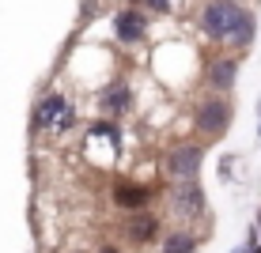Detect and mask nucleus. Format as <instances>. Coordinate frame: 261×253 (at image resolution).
<instances>
[{
	"instance_id": "1",
	"label": "nucleus",
	"mask_w": 261,
	"mask_h": 253,
	"mask_svg": "<svg viewBox=\"0 0 261 253\" xmlns=\"http://www.w3.org/2000/svg\"><path fill=\"white\" fill-rule=\"evenodd\" d=\"M201 31L220 46H231L235 53L254 46L257 19L250 8H242L239 0H204L201 4Z\"/></svg>"
},
{
	"instance_id": "2",
	"label": "nucleus",
	"mask_w": 261,
	"mask_h": 253,
	"mask_svg": "<svg viewBox=\"0 0 261 253\" xmlns=\"http://www.w3.org/2000/svg\"><path fill=\"white\" fill-rule=\"evenodd\" d=\"M231 121H235V106H231L227 95H201L193 102V132L201 144L208 140H223L231 132Z\"/></svg>"
},
{
	"instance_id": "3",
	"label": "nucleus",
	"mask_w": 261,
	"mask_h": 253,
	"mask_svg": "<svg viewBox=\"0 0 261 253\" xmlns=\"http://www.w3.org/2000/svg\"><path fill=\"white\" fill-rule=\"evenodd\" d=\"M159 196H163L167 212L182 227H193V223H201L208 215V193H204L201 178H193V182H170L167 189H159Z\"/></svg>"
},
{
	"instance_id": "4",
	"label": "nucleus",
	"mask_w": 261,
	"mask_h": 253,
	"mask_svg": "<svg viewBox=\"0 0 261 253\" xmlns=\"http://www.w3.org/2000/svg\"><path fill=\"white\" fill-rule=\"evenodd\" d=\"M76 121H80L76 102H72L68 95H61V91L38 98V106H34V114H31V129L38 132V136H65V132L76 129Z\"/></svg>"
},
{
	"instance_id": "5",
	"label": "nucleus",
	"mask_w": 261,
	"mask_h": 253,
	"mask_svg": "<svg viewBox=\"0 0 261 253\" xmlns=\"http://www.w3.org/2000/svg\"><path fill=\"white\" fill-rule=\"evenodd\" d=\"M201 166H204V144L201 140H178L163 155V174L170 182H193V178H201Z\"/></svg>"
},
{
	"instance_id": "6",
	"label": "nucleus",
	"mask_w": 261,
	"mask_h": 253,
	"mask_svg": "<svg viewBox=\"0 0 261 253\" xmlns=\"http://www.w3.org/2000/svg\"><path fill=\"white\" fill-rule=\"evenodd\" d=\"M159 196L155 182H140V178H114L110 182V204L118 212H140L151 208V201Z\"/></svg>"
},
{
	"instance_id": "7",
	"label": "nucleus",
	"mask_w": 261,
	"mask_h": 253,
	"mask_svg": "<svg viewBox=\"0 0 261 253\" xmlns=\"http://www.w3.org/2000/svg\"><path fill=\"white\" fill-rule=\"evenodd\" d=\"M159 234H163V219H159V212H151V208L125 212V219H121V238H125V246H133V249L155 246Z\"/></svg>"
},
{
	"instance_id": "8",
	"label": "nucleus",
	"mask_w": 261,
	"mask_h": 253,
	"mask_svg": "<svg viewBox=\"0 0 261 253\" xmlns=\"http://www.w3.org/2000/svg\"><path fill=\"white\" fill-rule=\"evenodd\" d=\"M98 114L106 117V121H118V117L133 114V102H137V95H133V87L125 83V79H114V83H106L102 91H98Z\"/></svg>"
},
{
	"instance_id": "9",
	"label": "nucleus",
	"mask_w": 261,
	"mask_h": 253,
	"mask_svg": "<svg viewBox=\"0 0 261 253\" xmlns=\"http://www.w3.org/2000/svg\"><path fill=\"white\" fill-rule=\"evenodd\" d=\"M114 34H118L121 46H137V42L148 38V15H144L137 4L118 8V12H114Z\"/></svg>"
},
{
	"instance_id": "10",
	"label": "nucleus",
	"mask_w": 261,
	"mask_h": 253,
	"mask_svg": "<svg viewBox=\"0 0 261 253\" xmlns=\"http://www.w3.org/2000/svg\"><path fill=\"white\" fill-rule=\"evenodd\" d=\"M235 79H239V61L235 57H216L204 68V83H208L212 95H231Z\"/></svg>"
},
{
	"instance_id": "11",
	"label": "nucleus",
	"mask_w": 261,
	"mask_h": 253,
	"mask_svg": "<svg viewBox=\"0 0 261 253\" xmlns=\"http://www.w3.org/2000/svg\"><path fill=\"white\" fill-rule=\"evenodd\" d=\"M201 249V234L193 227H174L159 234V253H197Z\"/></svg>"
},
{
	"instance_id": "12",
	"label": "nucleus",
	"mask_w": 261,
	"mask_h": 253,
	"mask_svg": "<svg viewBox=\"0 0 261 253\" xmlns=\"http://www.w3.org/2000/svg\"><path fill=\"white\" fill-rule=\"evenodd\" d=\"M140 12H155V15H167L170 12V0H140Z\"/></svg>"
},
{
	"instance_id": "13",
	"label": "nucleus",
	"mask_w": 261,
	"mask_h": 253,
	"mask_svg": "<svg viewBox=\"0 0 261 253\" xmlns=\"http://www.w3.org/2000/svg\"><path fill=\"white\" fill-rule=\"evenodd\" d=\"M98 253H125V249H121V246H102Z\"/></svg>"
},
{
	"instance_id": "14",
	"label": "nucleus",
	"mask_w": 261,
	"mask_h": 253,
	"mask_svg": "<svg viewBox=\"0 0 261 253\" xmlns=\"http://www.w3.org/2000/svg\"><path fill=\"white\" fill-rule=\"evenodd\" d=\"M254 227H257V238H261V208H257V219H254Z\"/></svg>"
}]
</instances>
